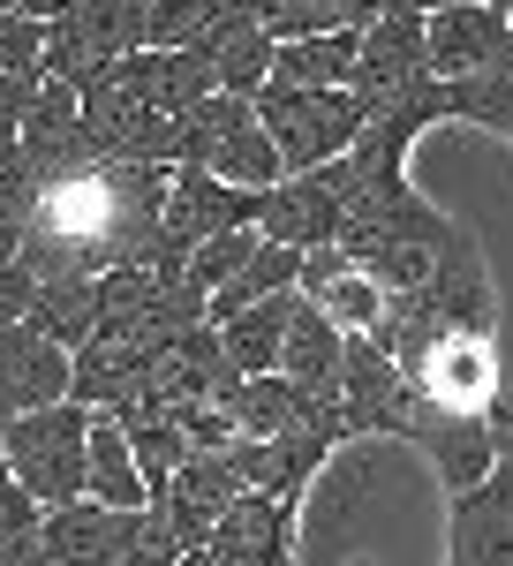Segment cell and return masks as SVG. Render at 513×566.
<instances>
[{
    "label": "cell",
    "instance_id": "obj_1",
    "mask_svg": "<svg viewBox=\"0 0 513 566\" xmlns=\"http://www.w3.org/2000/svg\"><path fill=\"white\" fill-rule=\"evenodd\" d=\"M256 122H264V136L280 144V159H287V175H310V167H325V159H341L347 144L363 136V122H370V106L355 98L347 84L333 91H302V84H280V76H264V84L250 91Z\"/></svg>",
    "mask_w": 513,
    "mask_h": 566
},
{
    "label": "cell",
    "instance_id": "obj_2",
    "mask_svg": "<svg viewBox=\"0 0 513 566\" xmlns=\"http://www.w3.org/2000/svg\"><path fill=\"white\" fill-rule=\"evenodd\" d=\"M84 446H91V408L84 400H45L31 416H8V476L39 506H69V499H84Z\"/></svg>",
    "mask_w": 513,
    "mask_h": 566
},
{
    "label": "cell",
    "instance_id": "obj_3",
    "mask_svg": "<svg viewBox=\"0 0 513 566\" xmlns=\"http://www.w3.org/2000/svg\"><path fill=\"white\" fill-rule=\"evenodd\" d=\"M333 408H341V438H347V446H370V438H408V423H416V386L400 378V363H392L370 333H347Z\"/></svg>",
    "mask_w": 513,
    "mask_h": 566
},
{
    "label": "cell",
    "instance_id": "obj_4",
    "mask_svg": "<svg viewBox=\"0 0 513 566\" xmlns=\"http://www.w3.org/2000/svg\"><path fill=\"white\" fill-rule=\"evenodd\" d=\"M400 378L416 386L423 408L491 416V400H499V348L475 325H446V333H430L423 348H416V363H400Z\"/></svg>",
    "mask_w": 513,
    "mask_h": 566
},
{
    "label": "cell",
    "instance_id": "obj_5",
    "mask_svg": "<svg viewBox=\"0 0 513 566\" xmlns=\"http://www.w3.org/2000/svg\"><path fill=\"white\" fill-rule=\"evenodd\" d=\"M423 69L430 76H506L513 31L491 0H438L423 8Z\"/></svg>",
    "mask_w": 513,
    "mask_h": 566
},
{
    "label": "cell",
    "instance_id": "obj_6",
    "mask_svg": "<svg viewBox=\"0 0 513 566\" xmlns=\"http://www.w3.org/2000/svg\"><path fill=\"white\" fill-rule=\"evenodd\" d=\"M423 8L416 0H385L378 15L363 23V39H355V76H347V91L378 114V106H392L408 84H423Z\"/></svg>",
    "mask_w": 513,
    "mask_h": 566
},
{
    "label": "cell",
    "instance_id": "obj_7",
    "mask_svg": "<svg viewBox=\"0 0 513 566\" xmlns=\"http://www.w3.org/2000/svg\"><path fill=\"white\" fill-rule=\"evenodd\" d=\"M242 491H250V483L234 476V453H227V446H189V453L174 461V476L151 491V514H159L181 544H212V522Z\"/></svg>",
    "mask_w": 513,
    "mask_h": 566
},
{
    "label": "cell",
    "instance_id": "obj_8",
    "mask_svg": "<svg viewBox=\"0 0 513 566\" xmlns=\"http://www.w3.org/2000/svg\"><path fill=\"white\" fill-rule=\"evenodd\" d=\"M256 212H264V189H234V181H219L212 167H197V159L167 167L159 234H167L174 250H197L205 234H219V227H256Z\"/></svg>",
    "mask_w": 513,
    "mask_h": 566
},
{
    "label": "cell",
    "instance_id": "obj_9",
    "mask_svg": "<svg viewBox=\"0 0 513 566\" xmlns=\"http://www.w3.org/2000/svg\"><path fill=\"white\" fill-rule=\"evenodd\" d=\"M45 400H69V348L39 333L31 317H15V325H0V423L31 416Z\"/></svg>",
    "mask_w": 513,
    "mask_h": 566
},
{
    "label": "cell",
    "instance_id": "obj_10",
    "mask_svg": "<svg viewBox=\"0 0 513 566\" xmlns=\"http://www.w3.org/2000/svg\"><path fill=\"white\" fill-rule=\"evenodd\" d=\"M295 295H302V303H317L333 325H341V333H378V317H385V287H378V280H370L355 258H347L341 242L302 250Z\"/></svg>",
    "mask_w": 513,
    "mask_h": 566
},
{
    "label": "cell",
    "instance_id": "obj_11",
    "mask_svg": "<svg viewBox=\"0 0 513 566\" xmlns=\"http://www.w3.org/2000/svg\"><path fill=\"white\" fill-rule=\"evenodd\" d=\"M446 566H513V483L499 469L469 491H453Z\"/></svg>",
    "mask_w": 513,
    "mask_h": 566
},
{
    "label": "cell",
    "instance_id": "obj_12",
    "mask_svg": "<svg viewBox=\"0 0 513 566\" xmlns=\"http://www.w3.org/2000/svg\"><path fill=\"white\" fill-rule=\"evenodd\" d=\"M144 514V506H136ZM136 514L122 506H98V499H69V506H45L39 514V544H45V566H114L128 544Z\"/></svg>",
    "mask_w": 513,
    "mask_h": 566
},
{
    "label": "cell",
    "instance_id": "obj_13",
    "mask_svg": "<svg viewBox=\"0 0 513 566\" xmlns=\"http://www.w3.org/2000/svg\"><path fill=\"white\" fill-rule=\"evenodd\" d=\"M408 446H423L430 461H438L446 499L469 491V483H483V476H491V461H499V431H491V416H446V408H423V400H416Z\"/></svg>",
    "mask_w": 513,
    "mask_h": 566
},
{
    "label": "cell",
    "instance_id": "obj_14",
    "mask_svg": "<svg viewBox=\"0 0 513 566\" xmlns=\"http://www.w3.org/2000/svg\"><path fill=\"white\" fill-rule=\"evenodd\" d=\"M212 552L227 566H295V506H280L264 491H242L212 522Z\"/></svg>",
    "mask_w": 513,
    "mask_h": 566
},
{
    "label": "cell",
    "instance_id": "obj_15",
    "mask_svg": "<svg viewBox=\"0 0 513 566\" xmlns=\"http://www.w3.org/2000/svg\"><path fill=\"white\" fill-rule=\"evenodd\" d=\"M256 234H264V242H287V250L333 242V234H341V197H333V181L317 175V167H310V175H280L264 189Z\"/></svg>",
    "mask_w": 513,
    "mask_h": 566
},
{
    "label": "cell",
    "instance_id": "obj_16",
    "mask_svg": "<svg viewBox=\"0 0 513 566\" xmlns=\"http://www.w3.org/2000/svg\"><path fill=\"white\" fill-rule=\"evenodd\" d=\"M84 499H98V506H122V514H136V506H151V476L136 469V453H128V431L106 416V408H91V446H84Z\"/></svg>",
    "mask_w": 513,
    "mask_h": 566
},
{
    "label": "cell",
    "instance_id": "obj_17",
    "mask_svg": "<svg viewBox=\"0 0 513 566\" xmlns=\"http://www.w3.org/2000/svg\"><path fill=\"white\" fill-rule=\"evenodd\" d=\"M341 348H347V333L317 303H302V295H295L287 340H280V370H287L302 392H325V400H333V386H341Z\"/></svg>",
    "mask_w": 513,
    "mask_h": 566
},
{
    "label": "cell",
    "instance_id": "obj_18",
    "mask_svg": "<svg viewBox=\"0 0 513 566\" xmlns=\"http://www.w3.org/2000/svg\"><path fill=\"white\" fill-rule=\"evenodd\" d=\"M39 333H53L61 348H84L106 317V295H98V272H53L31 287V310H23Z\"/></svg>",
    "mask_w": 513,
    "mask_h": 566
},
{
    "label": "cell",
    "instance_id": "obj_19",
    "mask_svg": "<svg viewBox=\"0 0 513 566\" xmlns=\"http://www.w3.org/2000/svg\"><path fill=\"white\" fill-rule=\"evenodd\" d=\"M287 317H295V287H280V295H264V303H242L234 317H219V340H227V355H234V370H242V378L280 370Z\"/></svg>",
    "mask_w": 513,
    "mask_h": 566
},
{
    "label": "cell",
    "instance_id": "obj_20",
    "mask_svg": "<svg viewBox=\"0 0 513 566\" xmlns=\"http://www.w3.org/2000/svg\"><path fill=\"white\" fill-rule=\"evenodd\" d=\"M310 400H325V392H302L287 370H256L227 392V423H234V438H272L295 416H310Z\"/></svg>",
    "mask_w": 513,
    "mask_h": 566
},
{
    "label": "cell",
    "instance_id": "obj_21",
    "mask_svg": "<svg viewBox=\"0 0 513 566\" xmlns=\"http://www.w3.org/2000/svg\"><path fill=\"white\" fill-rule=\"evenodd\" d=\"M197 167H212V175H219V181H234V189H272V181L287 175L280 144L264 136V122H256V114L227 122V129L205 144V159H197Z\"/></svg>",
    "mask_w": 513,
    "mask_h": 566
},
{
    "label": "cell",
    "instance_id": "obj_22",
    "mask_svg": "<svg viewBox=\"0 0 513 566\" xmlns=\"http://www.w3.org/2000/svg\"><path fill=\"white\" fill-rule=\"evenodd\" d=\"M355 39L363 31H310V39H280L272 45V76L302 91H333L355 76Z\"/></svg>",
    "mask_w": 513,
    "mask_h": 566
},
{
    "label": "cell",
    "instance_id": "obj_23",
    "mask_svg": "<svg viewBox=\"0 0 513 566\" xmlns=\"http://www.w3.org/2000/svg\"><path fill=\"white\" fill-rule=\"evenodd\" d=\"M295 272H302V250H287V242H264L256 234V250L242 258V272L227 280V287H212L205 295V317H234L242 303H264V295H280V287H295Z\"/></svg>",
    "mask_w": 513,
    "mask_h": 566
},
{
    "label": "cell",
    "instance_id": "obj_24",
    "mask_svg": "<svg viewBox=\"0 0 513 566\" xmlns=\"http://www.w3.org/2000/svg\"><path fill=\"white\" fill-rule=\"evenodd\" d=\"M242 0H144V45H197Z\"/></svg>",
    "mask_w": 513,
    "mask_h": 566
},
{
    "label": "cell",
    "instance_id": "obj_25",
    "mask_svg": "<svg viewBox=\"0 0 513 566\" xmlns=\"http://www.w3.org/2000/svg\"><path fill=\"white\" fill-rule=\"evenodd\" d=\"M250 250H256V227H219V234H205V242L189 250V264H181V280L212 295V287H227V280L242 272V258H250Z\"/></svg>",
    "mask_w": 513,
    "mask_h": 566
},
{
    "label": "cell",
    "instance_id": "obj_26",
    "mask_svg": "<svg viewBox=\"0 0 513 566\" xmlns=\"http://www.w3.org/2000/svg\"><path fill=\"white\" fill-rule=\"evenodd\" d=\"M453 91H461V122L513 136V69L506 76H453Z\"/></svg>",
    "mask_w": 513,
    "mask_h": 566
},
{
    "label": "cell",
    "instance_id": "obj_27",
    "mask_svg": "<svg viewBox=\"0 0 513 566\" xmlns=\"http://www.w3.org/2000/svg\"><path fill=\"white\" fill-rule=\"evenodd\" d=\"M45 69V23L23 8H0V76H39Z\"/></svg>",
    "mask_w": 513,
    "mask_h": 566
},
{
    "label": "cell",
    "instance_id": "obj_28",
    "mask_svg": "<svg viewBox=\"0 0 513 566\" xmlns=\"http://www.w3.org/2000/svg\"><path fill=\"white\" fill-rule=\"evenodd\" d=\"M181 552H189V544H181V536H174V528L159 522L151 506H144V514H136V528H128V544H122V559H114V566H181Z\"/></svg>",
    "mask_w": 513,
    "mask_h": 566
},
{
    "label": "cell",
    "instance_id": "obj_29",
    "mask_svg": "<svg viewBox=\"0 0 513 566\" xmlns=\"http://www.w3.org/2000/svg\"><path fill=\"white\" fill-rule=\"evenodd\" d=\"M31 197H39V175H31L23 144L0 136V219H23V212H31Z\"/></svg>",
    "mask_w": 513,
    "mask_h": 566
},
{
    "label": "cell",
    "instance_id": "obj_30",
    "mask_svg": "<svg viewBox=\"0 0 513 566\" xmlns=\"http://www.w3.org/2000/svg\"><path fill=\"white\" fill-rule=\"evenodd\" d=\"M31 287H39V272H31L23 258H8V264H0V325H15V317L31 310Z\"/></svg>",
    "mask_w": 513,
    "mask_h": 566
},
{
    "label": "cell",
    "instance_id": "obj_31",
    "mask_svg": "<svg viewBox=\"0 0 513 566\" xmlns=\"http://www.w3.org/2000/svg\"><path fill=\"white\" fill-rule=\"evenodd\" d=\"M31 98H39V76H0V136H23Z\"/></svg>",
    "mask_w": 513,
    "mask_h": 566
},
{
    "label": "cell",
    "instance_id": "obj_32",
    "mask_svg": "<svg viewBox=\"0 0 513 566\" xmlns=\"http://www.w3.org/2000/svg\"><path fill=\"white\" fill-rule=\"evenodd\" d=\"M15 242H23V219H0V264L15 258Z\"/></svg>",
    "mask_w": 513,
    "mask_h": 566
},
{
    "label": "cell",
    "instance_id": "obj_33",
    "mask_svg": "<svg viewBox=\"0 0 513 566\" xmlns=\"http://www.w3.org/2000/svg\"><path fill=\"white\" fill-rule=\"evenodd\" d=\"M0 483H8V423H0Z\"/></svg>",
    "mask_w": 513,
    "mask_h": 566
},
{
    "label": "cell",
    "instance_id": "obj_34",
    "mask_svg": "<svg viewBox=\"0 0 513 566\" xmlns=\"http://www.w3.org/2000/svg\"><path fill=\"white\" fill-rule=\"evenodd\" d=\"M506 31H513V8H506Z\"/></svg>",
    "mask_w": 513,
    "mask_h": 566
}]
</instances>
